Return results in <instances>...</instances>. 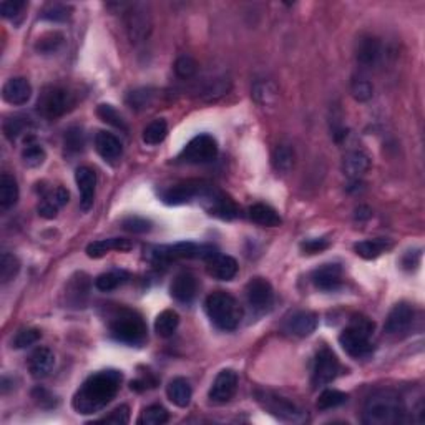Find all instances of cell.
<instances>
[{
    "mask_svg": "<svg viewBox=\"0 0 425 425\" xmlns=\"http://www.w3.org/2000/svg\"><path fill=\"white\" fill-rule=\"evenodd\" d=\"M122 379V372L113 371V369L90 376L75 394L72 406L81 415L97 414L117 397Z\"/></svg>",
    "mask_w": 425,
    "mask_h": 425,
    "instance_id": "6da1fadb",
    "label": "cell"
},
{
    "mask_svg": "<svg viewBox=\"0 0 425 425\" xmlns=\"http://www.w3.org/2000/svg\"><path fill=\"white\" fill-rule=\"evenodd\" d=\"M406 407L394 390H377L364 403L362 422L366 425H394L401 422Z\"/></svg>",
    "mask_w": 425,
    "mask_h": 425,
    "instance_id": "7a4b0ae2",
    "label": "cell"
},
{
    "mask_svg": "<svg viewBox=\"0 0 425 425\" xmlns=\"http://www.w3.org/2000/svg\"><path fill=\"white\" fill-rule=\"evenodd\" d=\"M110 334L115 341L127 346H143L147 342L148 330L143 317L136 311L122 307L110 321Z\"/></svg>",
    "mask_w": 425,
    "mask_h": 425,
    "instance_id": "3957f363",
    "label": "cell"
},
{
    "mask_svg": "<svg viewBox=\"0 0 425 425\" xmlns=\"http://www.w3.org/2000/svg\"><path fill=\"white\" fill-rule=\"evenodd\" d=\"M372 332H374V323L364 316H355L339 336V344L351 358H367L374 351V344L371 342Z\"/></svg>",
    "mask_w": 425,
    "mask_h": 425,
    "instance_id": "277c9868",
    "label": "cell"
},
{
    "mask_svg": "<svg viewBox=\"0 0 425 425\" xmlns=\"http://www.w3.org/2000/svg\"><path fill=\"white\" fill-rule=\"evenodd\" d=\"M205 311L211 323L221 330H234L241 323L243 311L233 296L216 291L205 300Z\"/></svg>",
    "mask_w": 425,
    "mask_h": 425,
    "instance_id": "5b68a950",
    "label": "cell"
},
{
    "mask_svg": "<svg viewBox=\"0 0 425 425\" xmlns=\"http://www.w3.org/2000/svg\"><path fill=\"white\" fill-rule=\"evenodd\" d=\"M218 255L216 246L211 244H195L190 241L176 243L171 246H158L152 250V261L154 264H168L176 259H211Z\"/></svg>",
    "mask_w": 425,
    "mask_h": 425,
    "instance_id": "8992f818",
    "label": "cell"
},
{
    "mask_svg": "<svg viewBox=\"0 0 425 425\" xmlns=\"http://www.w3.org/2000/svg\"><path fill=\"white\" fill-rule=\"evenodd\" d=\"M75 97L70 90L62 87H51L44 90L40 98H38V111L45 118L55 120L63 117L75 106Z\"/></svg>",
    "mask_w": 425,
    "mask_h": 425,
    "instance_id": "52a82bcc",
    "label": "cell"
},
{
    "mask_svg": "<svg viewBox=\"0 0 425 425\" xmlns=\"http://www.w3.org/2000/svg\"><path fill=\"white\" fill-rule=\"evenodd\" d=\"M256 397L257 402L279 420H284V422H304L306 420V414L286 397L268 392V390H257Z\"/></svg>",
    "mask_w": 425,
    "mask_h": 425,
    "instance_id": "ba28073f",
    "label": "cell"
},
{
    "mask_svg": "<svg viewBox=\"0 0 425 425\" xmlns=\"http://www.w3.org/2000/svg\"><path fill=\"white\" fill-rule=\"evenodd\" d=\"M216 140H214L211 135H198L183 148L178 160L188 163V165H205V163H211L216 160Z\"/></svg>",
    "mask_w": 425,
    "mask_h": 425,
    "instance_id": "9c48e42d",
    "label": "cell"
},
{
    "mask_svg": "<svg viewBox=\"0 0 425 425\" xmlns=\"http://www.w3.org/2000/svg\"><path fill=\"white\" fill-rule=\"evenodd\" d=\"M200 200L206 211L211 214V216L221 218V220H234L239 214L238 205H236L230 196L225 195V193L216 190L214 186H209V184L205 186Z\"/></svg>",
    "mask_w": 425,
    "mask_h": 425,
    "instance_id": "30bf717a",
    "label": "cell"
},
{
    "mask_svg": "<svg viewBox=\"0 0 425 425\" xmlns=\"http://www.w3.org/2000/svg\"><path fill=\"white\" fill-rule=\"evenodd\" d=\"M339 369V360L334 352L328 349V347H323L319 352H317L316 359H314V367H312V385L314 387H324L336 379Z\"/></svg>",
    "mask_w": 425,
    "mask_h": 425,
    "instance_id": "8fae6325",
    "label": "cell"
},
{
    "mask_svg": "<svg viewBox=\"0 0 425 425\" xmlns=\"http://www.w3.org/2000/svg\"><path fill=\"white\" fill-rule=\"evenodd\" d=\"M248 304L257 312L269 311L274 303V291L271 282L264 278H252L246 286Z\"/></svg>",
    "mask_w": 425,
    "mask_h": 425,
    "instance_id": "7c38bea8",
    "label": "cell"
},
{
    "mask_svg": "<svg viewBox=\"0 0 425 425\" xmlns=\"http://www.w3.org/2000/svg\"><path fill=\"white\" fill-rule=\"evenodd\" d=\"M127 30L131 42L147 40L152 32V17L143 6H133L130 12H127Z\"/></svg>",
    "mask_w": 425,
    "mask_h": 425,
    "instance_id": "4fadbf2b",
    "label": "cell"
},
{
    "mask_svg": "<svg viewBox=\"0 0 425 425\" xmlns=\"http://www.w3.org/2000/svg\"><path fill=\"white\" fill-rule=\"evenodd\" d=\"M412 323H414V309L407 303H399L385 319L384 332L389 336H401L410 329Z\"/></svg>",
    "mask_w": 425,
    "mask_h": 425,
    "instance_id": "5bb4252c",
    "label": "cell"
},
{
    "mask_svg": "<svg viewBox=\"0 0 425 425\" xmlns=\"http://www.w3.org/2000/svg\"><path fill=\"white\" fill-rule=\"evenodd\" d=\"M238 389V374L233 369H225L214 379L211 389H209V399L214 403L230 402Z\"/></svg>",
    "mask_w": 425,
    "mask_h": 425,
    "instance_id": "9a60e30c",
    "label": "cell"
},
{
    "mask_svg": "<svg viewBox=\"0 0 425 425\" xmlns=\"http://www.w3.org/2000/svg\"><path fill=\"white\" fill-rule=\"evenodd\" d=\"M75 182L80 191V208L81 211H88L93 206L97 188V175L88 166H80L75 173Z\"/></svg>",
    "mask_w": 425,
    "mask_h": 425,
    "instance_id": "2e32d148",
    "label": "cell"
},
{
    "mask_svg": "<svg viewBox=\"0 0 425 425\" xmlns=\"http://www.w3.org/2000/svg\"><path fill=\"white\" fill-rule=\"evenodd\" d=\"M206 183L201 182H184L179 184H175L168 191L163 193V201L166 205H183L188 201L200 198L203 193Z\"/></svg>",
    "mask_w": 425,
    "mask_h": 425,
    "instance_id": "e0dca14e",
    "label": "cell"
},
{
    "mask_svg": "<svg viewBox=\"0 0 425 425\" xmlns=\"http://www.w3.org/2000/svg\"><path fill=\"white\" fill-rule=\"evenodd\" d=\"M170 293L178 303L190 304L196 298V294H198V281L188 271L176 274L170 286Z\"/></svg>",
    "mask_w": 425,
    "mask_h": 425,
    "instance_id": "ac0fdd59",
    "label": "cell"
},
{
    "mask_svg": "<svg viewBox=\"0 0 425 425\" xmlns=\"http://www.w3.org/2000/svg\"><path fill=\"white\" fill-rule=\"evenodd\" d=\"M317 323H319V319H317L314 312L299 311L294 312L291 317H287V321L284 323V330L287 334H291V336L307 337L314 332Z\"/></svg>",
    "mask_w": 425,
    "mask_h": 425,
    "instance_id": "d6986e66",
    "label": "cell"
},
{
    "mask_svg": "<svg viewBox=\"0 0 425 425\" xmlns=\"http://www.w3.org/2000/svg\"><path fill=\"white\" fill-rule=\"evenodd\" d=\"M2 97L8 105H25L30 100V97H32V85L29 83L27 79L15 77V79H10L3 85Z\"/></svg>",
    "mask_w": 425,
    "mask_h": 425,
    "instance_id": "ffe728a7",
    "label": "cell"
},
{
    "mask_svg": "<svg viewBox=\"0 0 425 425\" xmlns=\"http://www.w3.org/2000/svg\"><path fill=\"white\" fill-rule=\"evenodd\" d=\"M380 57H382V45L379 38L371 35L359 38L358 47H355V58H358L360 65L374 67L379 63Z\"/></svg>",
    "mask_w": 425,
    "mask_h": 425,
    "instance_id": "44dd1931",
    "label": "cell"
},
{
    "mask_svg": "<svg viewBox=\"0 0 425 425\" xmlns=\"http://www.w3.org/2000/svg\"><path fill=\"white\" fill-rule=\"evenodd\" d=\"M206 264H208L206 269H208L209 276L218 279V281H231L238 274V263H236L234 257L220 255V252L206 261Z\"/></svg>",
    "mask_w": 425,
    "mask_h": 425,
    "instance_id": "7402d4cb",
    "label": "cell"
},
{
    "mask_svg": "<svg viewBox=\"0 0 425 425\" xmlns=\"http://www.w3.org/2000/svg\"><path fill=\"white\" fill-rule=\"evenodd\" d=\"M68 191L65 188L58 186L55 190H49L44 193V198H42V203L38 205V214L45 220H54L57 216L58 209L63 208L68 203Z\"/></svg>",
    "mask_w": 425,
    "mask_h": 425,
    "instance_id": "603a6c76",
    "label": "cell"
},
{
    "mask_svg": "<svg viewBox=\"0 0 425 425\" xmlns=\"http://www.w3.org/2000/svg\"><path fill=\"white\" fill-rule=\"evenodd\" d=\"M55 366V355L49 347H38L30 354L29 371L35 379H44Z\"/></svg>",
    "mask_w": 425,
    "mask_h": 425,
    "instance_id": "cb8c5ba5",
    "label": "cell"
},
{
    "mask_svg": "<svg viewBox=\"0 0 425 425\" xmlns=\"http://www.w3.org/2000/svg\"><path fill=\"white\" fill-rule=\"evenodd\" d=\"M312 282L321 291H336L342 282V269L339 264H324L312 273Z\"/></svg>",
    "mask_w": 425,
    "mask_h": 425,
    "instance_id": "d4e9b609",
    "label": "cell"
},
{
    "mask_svg": "<svg viewBox=\"0 0 425 425\" xmlns=\"http://www.w3.org/2000/svg\"><path fill=\"white\" fill-rule=\"evenodd\" d=\"M95 150L103 160L109 163H115L120 157H122L123 147H122V141H120L113 133L98 131L95 135Z\"/></svg>",
    "mask_w": 425,
    "mask_h": 425,
    "instance_id": "484cf974",
    "label": "cell"
},
{
    "mask_svg": "<svg viewBox=\"0 0 425 425\" xmlns=\"http://www.w3.org/2000/svg\"><path fill=\"white\" fill-rule=\"evenodd\" d=\"M133 248V243L130 239L125 238H109V239H100V241H93L87 246V256L92 259H98L109 255L110 251H120L127 252Z\"/></svg>",
    "mask_w": 425,
    "mask_h": 425,
    "instance_id": "4316f807",
    "label": "cell"
},
{
    "mask_svg": "<svg viewBox=\"0 0 425 425\" xmlns=\"http://www.w3.org/2000/svg\"><path fill=\"white\" fill-rule=\"evenodd\" d=\"M344 173L349 179H359L360 176L366 175L371 168V160L364 152H351L344 158Z\"/></svg>",
    "mask_w": 425,
    "mask_h": 425,
    "instance_id": "83f0119b",
    "label": "cell"
},
{
    "mask_svg": "<svg viewBox=\"0 0 425 425\" xmlns=\"http://www.w3.org/2000/svg\"><path fill=\"white\" fill-rule=\"evenodd\" d=\"M166 394H168V399L175 403L176 407H188L191 402L193 397V390L190 382L183 377H176L168 384L166 387Z\"/></svg>",
    "mask_w": 425,
    "mask_h": 425,
    "instance_id": "f1b7e54d",
    "label": "cell"
},
{
    "mask_svg": "<svg viewBox=\"0 0 425 425\" xmlns=\"http://www.w3.org/2000/svg\"><path fill=\"white\" fill-rule=\"evenodd\" d=\"M17 200H19V184H17L14 176L3 173L0 176V208L3 211L14 208Z\"/></svg>",
    "mask_w": 425,
    "mask_h": 425,
    "instance_id": "f546056e",
    "label": "cell"
},
{
    "mask_svg": "<svg viewBox=\"0 0 425 425\" xmlns=\"http://www.w3.org/2000/svg\"><path fill=\"white\" fill-rule=\"evenodd\" d=\"M392 248V243L385 238L367 239V241H360L354 246L355 255L364 257V259H376L382 252L389 251Z\"/></svg>",
    "mask_w": 425,
    "mask_h": 425,
    "instance_id": "4dcf8cb0",
    "label": "cell"
},
{
    "mask_svg": "<svg viewBox=\"0 0 425 425\" xmlns=\"http://www.w3.org/2000/svg\"><path fill=\"white\" fill-rule=\"evenodd\" d=\"M250 218L256 223V225L268 226V227H276L282 223L281 216H279V213L276 211V209L271 208V206H268V205H263V203H257V205L251 206Z\"/></svg>",
    "mask_w": 425,
    "mask_h": 425,
    "instance_id": "1f68e13d",
    "label": "cell"
},
{
    "mask_svg": "<svg viewBox=\"0 0 425 425\" xmlns=\"http://www.w3.org/2000/svg\"><path fill=\"white\" fill-rule=\"evenodd\" d=\"M179 326V316L178 312L166 309L158 314L157 321H154V330L160 337H171L176 332Z\"/></svg>",
    "mask_w": 425,
    "mask_h": 425,
    "instance_id": "d6a6232c",
    "label": "cell"
},
{
    "mask_svg": "<svg viewBox=\"0 0 425 425\" xmlns=\"http://www.w3.org/2000/svg\"><path fill=\"white\" fill-rule=\"evenodd\" d=\"M252 98L261 105H271L278 98V87L269 80H257L252 85Z\"/></svg>",
    "mask_w": 425,
    "mask_h": 425,
    "instance_id": "836d02e7",
    "label": "cell"
},
{
    "mask_svg": "<svg viewBox=\"0 0 425 425\" xmlns=\"http://www.w3.org/2000/svg\"><path fill=\"white\" fill-rule=\"evenodd\" d=\"M153 100H154V90L147 87L131 90V92L127 95V105L130 106L131 110H138V111L150 109Z\"/></svg>",
    "mask_w": 425,
    "mask_h": 425,
    "instance_id": "e575fe53",
    "label": "cell"
},
{
    "mask_svg": "<svg viewBox=\"0 0 425 425\" xmlns=\"http://www.w3.org/2000/svg\"><path fill=\"white\" fill-rule=\"evenodd\" d=\"M273 166L278 173H289L294 166V153L287 145H279L273 153Z\"/></svg>",
    "mask_w": 425,
    "mask_h": 425,
    "instance_id": "d590c367",
    "label": "cell"
},
{
    "mask_svg": "<svg viewBox=\"0 0 425 425\" xmlns=\"http://www.w3.org/2000/svg\"><path fill=\"white\" fill-rule=\"evenodd\" d=\"M168 135V123L163 118L153 120L143 131V141L147 145H160Z\"/></svg>",
    "mask_w": 425,
    "mask_h": 425,
    "instance_id": "8d00e7d4",
    "label": "cell"
},
{
    "mask_svg": "<svg viewBox=\"0 0 425 425\" xmlns=\"http://www.w3.org/2000/svg\"><path fill=\"white\" fill-rule=\"evenodd\" d=\"M127 279L128 274L125 271H110L100 274V276L95 279V286L102 293H109V291H113L117 289L118 286H122Z\"/></svg>",
    "mask_w": 425,
    "mask_h": 425,
    "instance_id": "74e56055",
    "label": "cell"
},
{
    "mask_svg": "<svg viewBox=\"0 0 425 425\" xmlns=\"http://www.w3.org/2000/svg\"><path fill=\"white\" fill-rule=\"evenodd\" d=\"M170 414L165 407L161 406H150L141 412L138 424L141 425H163L168 422Z\"/></svg>",
    "mask_w": 425,
    "mask_h": 425,
    "instance_id": "f35d334b",
    "label": "cell"
},
{
    "mask_svg": "<svg viewBox=\"0 0 425 425\" xmlns=\"http://www.w3.org/2000/svg\"><path fill=\"white\" fill-rule=\"evenodd\" d=\"M347 394L341 392V390L336 389H328L321 394L319 399H317V409L321 410H329V409H336V407L342 406V403L347 402Z\"/></svg>",
    "mask_w": 425,
    "mask_h": 425,
    "instance_id": "ab89813d",
    "label": "cell"
},
{
    "mask_svg": "<svg viewBox=\"0 0 425 425\" xmlns=\"http://www.w3.org/2000/svg\"><path fill=\"white\" fill-rule=\"evenodd\" d=\"M97 115L102 122L109 123V125H111L113 128H118V130H122L125 133L128 131V125L125 123V120H123L122 115H120L111 105H100L97 109Z\"/></svg>",
    "mask_w": 425,
    "mask_h": 425,
    "instance_id": "60d3db41",
    "label": "cell"
},
{
    "mask_svg": "<svg viewBox=\"0 0 425 425\" xmlns=\"http://www.w3.org/2000/svg\"><path fill=\"white\" fill-rule=\"evenodd\" d=\"M63 33L60 32H47L42 37H38L35 49L37 51H40V54H54V51H57L60 47L63 44Z\"/></svg>",
    "mask_w": 425,
    "mask_h": 425,
    "instance_id": "b9f144b4",
    "label": "cell"
},
{
    "mask_svg": "<svg viewBox=\"0 0 425 425\" xmlns=\"http://www.w3.org/2000/svg\"><path fill=\"white\" fill-rule=\"evenodd\" d=\"M20 271V263L19 259L10 252H3L0 257V279H2L3 284H7L8 281H12L17 274Z\"/></svg>",
    "mask_w": 425,
    "mask_h": 425,
    "instance_id": "7bdbcfd3",
    "label": "cell"
},
{
    "mask_svg": "<svg viewBox=\"0 0 425 425\" xmlns=\"http://www.w3.org/2000/svg\"><path fill=\"white\" fill-rule=\"evenodd\" d=\"M45 158H47L45 150L38 143H27V147H25L22 152V160L29 168H37V166L44 165Z\"/></svg>",
    "mask_w": 425,
    "mask_h": 425,
    "instance_id": "ee69618b",
    "label": "cell"
},
{
    "mask_svg": "<svg viewBox=\"0 0 425 425\" xmlns=\"http://www.w3.org/2000/svg\"><path fill=\"white\" fill-rule=\"evenodd\" d=\"M175 72L176 75L183 80L193 79V77L196 75V72H198V62L190 57V55H182V57L175 62Z\"/></svg>",
    "mask_w": 425,
    "mask_h": 425,
    "instance_id": "f6af8a7d",
    "label": "cell"
},
{
    "mask_svg": "<svg viewBox=\"0 0 425 425\" xmlns=\"http://www.w3.org/2000/svg\"><path fill=\"white\" fill-rule=\"evenodd\" d=\"M68 17H70V7L62 6V3H50L40 14V19L49 20V22H65Z\"/></svg>",
    "mask_w": 425,
    "mask_h": 425,
    "instance_id": "bcb514c9",
    "label": "cell"
},
{
    "mask_svg": "<svg viewBox=\"0 0 425 425\" xmlns=\"http://www.w3.org/2000/svg\"><path fill=\"white\" fill-rule=\"evenodd\" d=\"M42 332L38 329H22L20 332H17V336L12 341V346L15 349H25V347H30L33 344H37L40 341Z\"/></svg>",
    "mask_w": 425,
    "mask_h": 425,
    "instance_id": "7dc6e473",
    "label": "cell"
},
{
    "mask_svg": "<svg viewBox=\"0 0 425 425\" xmlns=\"http://www.w3.org/2000/svg\"><path fill=\"white\" fill-rule=\"evenodd\" d=\"M30 123L27 120L22 117H14V118H8L6 120V123H3V133H6V136L10 141H14L19 138L22 133L27 130Z\"/></svg>",
    "mask_w": 425,
    "mask_h": 425,
    "instance_id": "c3c4849f",
    "label": "cell"
},
{
    "mask_svg": "<svg viewBox=\"0 0 425 425\" xmlns=\"http://www.w3.org/2000/svg\"><path fill=\"white\" fill-rule=\"evenodd\" d=\"M231 83L227 79H216L213 81H209L208 87L203 90V97L206 100H216V98H220L223 95H226L227 92H230Z\"/></svg>",
    "mask_w": 425,
    "mask_h": 425,
    "instance_id": "681fc988",
    "label": "cell"
},
{
    "mask_svg": "<svg viewBox=\"0 0 425 425\" xmlns=\"http://www.w3.org/2000/svg\"><path fill=\"white\" fill-rule=\"evenodd\" d=\"M351 92L352 97L358 102H369L372 98V93H374V87L366 79H355L351 85Z\"/></svg>",
    "mask_w": 425,
    "mask_h": 425,
    "instance_id": "f907efd6",
    "label": "cell"
},
{
    "mask_svg": "<svg viewBox=\"0 0 425 425\" xmlns=\"http://www.w3.org/2000/svg\"><path fill=\"white\" fill-rule=\"evenodd\" d=\"M32 399L35 401L38 407H42V409H54V407H57L58 403L57 397H55L50 390L40 387V385L32 390Z\"/></svg>",
    "mask_w": 425,
    "mask_h": 425,
    "instance_id": "816d5d0a",
    "label": "cell"
},
{
    "mask_svg": "<svg viewBox=\"0 0 425 425\" xmlns=\"http://www.w3.org/2000/svg\"><path fill=\"white\" fill-rule=\"evenodd\" d=\"M85 147V135L80 128H72L65 135V148L70 153H79Z\"/></svg>",
    "mask_w": 425,
    "mask_h": 425,
    "instance_id": "f5cc1de1",
    "label": "cell"
},
{
    "mask_svg": "<svg viewBox=\"0 0 425 425\" xmlns=\"http://www.w3.org/2000/svg\"><path fill=\"white\" fill-rule=\"evenodd\" d=\"M122 226L125 227L127 231H130V233L143 234V233H148V231L152 230V221L145 220V218H140V216H128L122 221Z\"/></svg>",
    "mask_w": 425,
    "mask_h": 425,
    "instance_id": "db71d44e",
    "label": "cell"
},
{
    "mask_svg": "<svg viewBox=\"0 0 425 425\" xmlns=\"http://www.w3.org/2000/svg\"><path fill=\"white\" fill-rule=\"evenodd\" d=\"M130 420V409L127 406H120L111 412L110 415L98 420L100 424H113V425H125Z\"/></svg>",
    "mask_w": 425,
    "mask_h": 425,
    "instance_id": "11a10c76",
    "label": "cell"
},
{
    "mask_svg": "<svg viewBox=\"0 0 425 425\" xmlns=\"http://www.w3.org/2000/svg\"><path fill=\"white\" fill-rule=\"evenodd\" d=\"M25 6H27V3L22 2V0H3V2L0 3V14H2V17H6V19H14V17H17L24 10Z\"/></svg>",
    "mask_w": 425,
    "mask_h": 425,
    "instance_id": "9f6ffc18",
    "label": "cell"
},
{
    "mask_svg": "<svg viewBox=\"0 0 425 425\" xmlns=\"http://www.w3.org/2000/svg\"><path fill=\"white\" fill-rule=\"evenodd\" d=\"M329 241L324 238L319 239H307V241L300 243V250H303L304 255H317V252L328 250Z\"/></svg>",
    "mask_w": 425,
    "mask_h": 425,
    "instance_id": "6f0895ef",
    "label": "cell"
}]
</instances>
